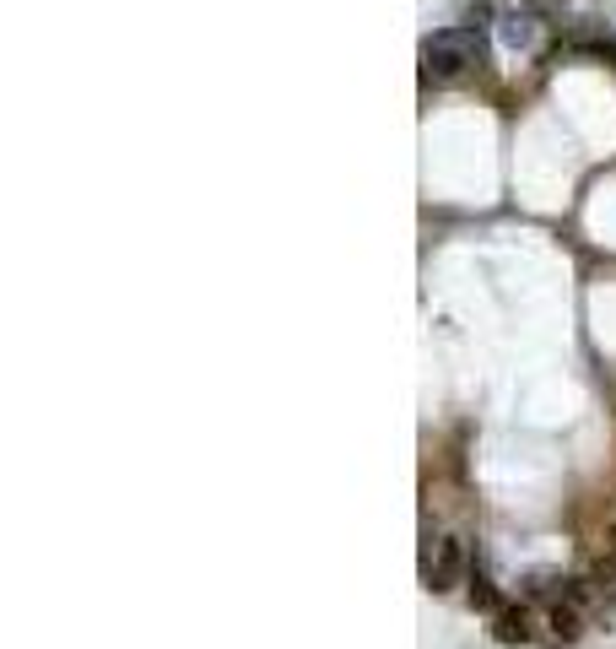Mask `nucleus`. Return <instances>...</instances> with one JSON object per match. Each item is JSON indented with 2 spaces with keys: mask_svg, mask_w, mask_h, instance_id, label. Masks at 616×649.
Segmentation results:
<instances>
[{
  "mask_svg": "<svg viewBox=\"0 0 616 649\" xmlns=\"http://www.w3.org/2000/svg\"><path fill=\"white\" fill-rule=\"evenodd\" d=\"M422 60V87H454L487 65V28H471V22H449V28H433L417 49Z\"/></svg>",
  "mask_w": 616,
  "mask_h": 649,
  "instance_id": "nucleus-1",
  "label": "nucleus"
},
{
  "mask_svg": "<svg viewBox=\"0 0 616 649\" xmlns=\"http://www.w3.org/2000/svg\"><path fill=\"white\" fill-rule=\"evenodd\" d=\"M471 563H476V552L465 547V536L433 531V536L422 541V590H427V595H454V590H465Z\"/></svg>",
  "mask_w": 616,
  "mask_h": 649,
  "instance_id": "nucleus-2",
  "label": "nucleus"
},
{
  "mask_svg": "<svg viewBox=\"0 0 616 649\" xmlns=\"http://www.w3.org/2000/svg\"><path fill=\"white\" fill-rule=\"evenodd\" d=\"M487 633H492V644H503V649L541 644V606H530L525 595H519V601H508L498 617H487Z\"/></svg>",
  "mask_w": 616,
  "mask_h": 649,
  "instance_id": "nucleus-3",
  "label": "nucleus"
},
{
  "mask_svg": "<svg viewBox=\"0 0 616 649\" xmlns=\"http://www.w3.org/2000/svg\"><path fill=\"white\" fill-rule=\"evenodd\" d=\"M465 606H471L476 617H498L503 606H508V595L498 590V579H492V568L487 563H471V579H465Z\"/></svg>",
  "mask_w": 616,
  "mask_h": 649,
  "instance_id": "nucleus-4",
  "label": "nucleus"
},
{
  "mask_svg": "<svg viewBox=\"0 0 616 649\" xmlns=\"http://www.w3.org/2000/svg\"><path fill=\"white\" fill-rule=\"evenodd\" d=\"M498 38L514 49V55H530V49L541 44V22H535L530 11L514 6V11H503V17H498Z\"/></svg>",
  "mask_w": 616,
  "mask_h": 649,
  "instance_id": "nucleus-5",
  "label": "nucleus"
},
{
  "mask_svg": "<svg viewBox=\"0 0 616 649\" xmlns=\"http://www.w3.org/2000/svg\"><path fill=\"white\" fill-rule=\"evenodd\" d=\"M589 590H595V617L616 612V552H600L589 568Z\"/></svg>",
  "mask_w": 616,
  "mask_h": 649,
  "instance_id": "nucleus-6",
  "label": "nucleus"
},
{
  "mask_svg": "<svg viewBox=\"0 0 616 649\" xmlns=\"http://www.w3.org/2000/svg\"><path fill=\"white\" fill-rule=\"evenodd\" d=\"M519 11H530L541 28H573V6H568V0H519Z\"/></svg>",
  "mask_w": 616,
  "mask_h": 649,
  "instance_id": "nucleus-7",
  "label": "nucleus"
},
{
  "mask_svg": "<svg viewBox=\"0 0 616 649\" xmlns=\"http://www.w3.org/2000/svg\"><path fill=\"white\" fill-rule=\"evenodd\" d=\"M606 552H616V520L606 525Z\"/></svg>",
  "mask_w": 616,
  "mask_h": 649,
  "instance_id": "nucleus-8",
  "label": "nucleus"
}]
</instances>
